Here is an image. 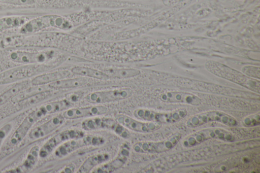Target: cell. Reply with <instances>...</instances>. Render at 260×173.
Wrapping results in <instances>:
<instances>
[{"label":"cell","instance_id":"4fadbf2b","mask_svg":"<svg viewBox=\"0 0 260 173\" xmlns=\"http://www.w3.org/2000/svg\"><path fill=\"white\" fill-rule=\"evenodd\" d=\"M108 108L104 106H92L85 107L72 108L66 110L62 114L67 119L97 117L107 113Z\"/></svg>","mask_w":260,"mask_h":173},{"label":"cell","instance_id":"44dd1931","mask_svg":"<svg viewBox=\"0 0 260 173\" xmlns=\"http://www.w3.org/2000/svg\"><path fill=\"white\" fill-rule=\"evenodd\" d=\"M109 158L110 155L108 153H100L92 155L84 161L79 168L78 172H88L97 165L107 161Z\"/></svg>","mask_w":260,"mask_h":173},{"label":"cell","instance_id":"d4e9b609","mask_svg":"<svg viewBox=\"0 0 260 173\" xmlns=\"http://www.w3.org/2000/svg\"><path fill=\"white\" fill-rule=\"evenodd\" d=\"M28 86L26 81L17 84L0 95V105L7 102L10 99L14 97L19 92L24 91Z\"/></svg>","mask_w":260,"mask_h":173},{"label":"cell","instance_id":"5bb4252c","mask_svg":"<svg viewBox=\"0 0 260 173\" xmlns=\"http://www.w3.org/2000/svg\"><path fill=\"white\" fill-rule=\"evenodd\" d=\"M35 73V67L25 66L11 69L0 74V85L10 83L30 77Z\"/></svg>","mask_w":260,"mask_h":173},{"label":"cell","instance_id":"5b68a950","mask_svg":"<svg viewBox=\"0 0 260 173\" xmlns=\"http://www.w3.org/2000/svg\"><path fill=\"white\" fill-rule=\"evenodd\" d=\"M181 136L180 133L176 132L164 140L139 142L134 145L133 149L138 153H161L172 149L180 141Z\"/></svg>","mask_w":260,"mask_h":173},{"label":"cell","instance_id":"ffe728a7","mask_svg":"<svg viewBox=\"0 0 260 173\" xmlns=\"http://www.w3.org/2000/svg\"><path fill=\"white\" fill-rule=\"evenodd\" d=\"M13 61L21 63H34L42 61L44 57L42 53L22 51H14L10 55Z\"/></svg>","mask_w":260,"mask_h":173},{"label":"cell","instance_id":"603a6c76","mask_svg":"<svg viewBox=\"0 0 260 173\" xmlns=\"http://www.w3.org/2000/svg\"><path fill=\"white\" fill-rule=\"evenodd\" d=\"M106 73L109 77L118 79H128L134 78L140 74V71L136 68H111L106 71Z\"/></svg>","mask_w":260,"mask_h":173},{"label":"cell","instance_id":"7a4b0ae2","mask_svg":"<svg viewBox=\"0 0 260 173\" xmlns=\"http://www.w3.org/2000/svg\"><path fill=\"white\" fill-rule=\"evenodd\" d=\"M210 140L232 142L235 140V136L233 133L226 129L215 127H208L188 135L182 141V145L185 147H190Z\"/></svg>","mask_w":260,"mask_h":173},{"label":"cell","instance_id":"3957f363","mask_svg":"<svg viewBox=\"0 0 260 173\" xmlns=\"http://www.w3.org/2000/svg\"><path fill=\"white\" fill-rule=\"evenodd\" d=\"M187 114V111L184 108L161 112L149 109H139L134 111V116L145 121L162 123H171L179 121Z\"/></svg>","mask_w":260,"mask_h":173},{"label":"cell","instance_id":"f1b7e54d","mask_svg":"<svg viewBox=\"0 0 260 173\" xmlns=\"http://www.w3.org/2000/svg\"><path fill=\"white\" fill-rule=\"evenodd\" d=\"M243 72L245 75L250 77L259 78V68L253 66H247L243 68Z\"/></svg>","mask_w":260,"mask_h":173},{"label":"cell","instance_id":"7402d4cb","mask_svg":"<svg viewBox=\"0 0 260 173\" xmlns=\"http://www.w3.org/2000/svg\"><path fill=\"white\" fill-rule=\"evenodd\" d=\"M71 72L73 74L82 77L92 78L102 80H106L110 78L104 72L85 66H75L72 68Z\"/></svg>","mask_w":260,"mask_h":173},{"label":"cell","instance_id":"8992f818","mask_svg":"<svg viewBox=\"0 0 260 173\" xmlns=\"http://www.w3.org/2000/svg\"><path fill=\"white\" fill-rule=\"evenodd\" d=\"M83 129L87 130L109 129L123 137H128L129 133L127 129L120 124L115 119L106 117H95L88 119L82 123Z\"/></svg>","mask_w":260,"mask_h":173},{"label":"cell","instance_id":"9c48e42d","mask_svg":"<svg viewBox=\"0 0 260 173\" xmlns=\"http://www.w3.org/2000/svg\"><path fill=\"white\" fill-rule=\"evenodd\" d=\"M65 22L63 18L55 15H46L28 21L21 28L22 33H31L49 27H61Z\"/></svg>","mask_w":260,"mask_h":173},{"label":"cell","instance_id":"52a82bcc","mask_svg":"<svg viewBox=\"0 0 260 173\" xmlns=\"http://www.w3.org/2000/svg\"><path fill=\"white\" fill-rule=\"evenodd\" d=\"M104 143V139L100 136L86 135L77 139L67 141L61 144L56 149L55 155L61 158L78 149L90 146L100 145Z\"/></svg>","mask_w":260,"mask_h":173},{"label":"cell","instance_id":"2e32d148","mask_svg":"<svg viewBox=\"0 0 260 173\" xmlns=\"http://www.w3.org/2000/svg\"><path fill=\"white\" fill-rule=\"evenodd\" d=\"M129 156V151L125 148H122L117 157L112 161L105 163L96 168L93 172L105 173L113 172L122 166L127 160Z\"/></svg>","mask_w":260,"mask_h":173},{"label":"cell","instance_id":"7c38bea8","mask_svg":"<svg viewBox=\"0 0 260 173\" xmlns=\"http://www.w3.org/2000/svg\"><path fill=\"white\" fill-rule=\"evenodd\" d=\"M159 99L164 102L183 103L192 106H199L201 104L202 100L199 97L191 93L169 91L160 94Z\"/></svg>","mask_w":260,"mask_h":173},{"label":"cell","instance_id":"83f0119b","mask_svg":"<svg viewBox=\"0 0 260 173\" xmlns=\"http://www.w3.org/2000/svg\"><path fill=\"white\" fill-rule=\"evenodd\" d=\"M35 2L36 0H0V3L17 6L32 5Z\"/></svg>","mask_w":260,"mask_h":173},{"label":"cell","instance_id":"e0dca14e","mask_svg":"<svg viewBox=\"0 0 260 173\" xmlns=\"http://www.w3.org/2000/svg\"><path fill=\"white\" fill-rule=\"evenodd\" d=\"M42 117L40 111L37 109L31 113L22 122L12 137V143H17L21 141L31 125Z\"/></svg>","mask_w":260,"mask_h":173},{"label":"cell","instance_id":"cb8c5ba5","mask_svg":"<svg viewBox=\"0 0 260 173\" xmlns=\"http://www.w3.org/2000/svg\"><path fill=\"white\" fill-rule=\"evenodd\" d=\"M70 105V102L67 100L56 101L49 102L42 106L39 109L43 116L56 113L67 109Z\"/></svg>","mask_w":260,"mask_h":173},{"label":"cell","instance_id":"ba28073f","mask_svg":"<svg viewBox=\"0 0 260 173\" xmlns=\"http://www.w3.org/2000/svg\"><path fill=\"white\" fill-rule=\"evenodd\" d=\"M132 94V90L126 88L94 92L88 94L85 98L90 103L100 104L121 100Z\"/></svg>","mask_w":260,"mask_h":173},{"label":"cell","instance_id":"ac0fdd59","mask_svg":"<svg viewBox=\"0 0 260 173\" xmlns=\"http://www.w3.org/2000/svg\"><path fill=\"white\" fill-rule=\"evenodd\" d=\"M70 75L71 72L68 70L56 71L35 77L32 80L31 83L34 86H42L63 79Z\"/></svg>","mask_w":260,"mask_h":173},{"label":"cell","instance_id":"30bf717a","mask_svg":"<svg viewBox=\"0 0 260 173\" xmlns=\"http://www.w3.org/2000/svg\"><path fill=\"white\" fill-rule=\"evenodd\" d=\"M115 119L127 129L140 133H149L160 128L161 124L156 122L140 121L124 114H117Z\"/></svg>","mask_w":260,"mask_h":173},{"label":"cell","instance_id":"6da1fadb","mask_svg":"<svg viewBox=\"0 0 260 173\" xmlns=\"http://www.w3.org/2000/svg\"><path fill=\"white\" fill-rule=\"evenodd\" d=\"M207 69L212 74L243 86L251 90L259 92V82L217 62L206 63Z\"/></svg>","mask_w":260,"mask_h":173},{"label":"cell","instance_id":"f546056e","mask_svg":"<svg viewBox=\"0 0 260 173\" xmlns=\"http://www.w3.org/2000/svg\"><path fill=\"white\" fill-rule=\"evenodd\" d=\"M74 169V166H67L64 169V171H62V172H72L73 171Z\"/></svg>","mask_w":260,"mask_h":173},{"label":"cell","instance_id":"d6986e66","mask_svg":"<svg viewBox=\"0 0 260 173\" xmlns=\"http://www.w3.org/2000/svg\"><path fill=\"white\" fill-rule=\"evenodd\" d=\"M90 82L89 79L82 77L60 80L49 84L48 86L54 89H69L86 86Z\"/></svg>","mask_w":260,"mask_h":173},{"label":"cell","instance_id":"8fae6325","mask_svg":"<svg viewBox=\"0 0 260 173\" xmlns=\"http://www.w3.org/2000/svg\"><path fill=\"white\" fill-rule=\"evenodd\" d=\"M84 135L83 131L75 129H68L60 132L51 138L42 148L40 155L42 158L46 157L57 146L72 139Z\"/></svg>","mask_w":260,"mask_h":173},{"label":"cell","instance_id":"277c9868","mask_svg":"<svg viewBox=\"0 0 260 173\" xmlns=\"http://www.w3.org/2000/svg\"><path fill=\"white\" fill-rule=\"evenodd\" d=\"M210 122H218L229 126L238 124L234 117L219 111H209L197 114L189 118L186 124L189 127H196Z\"/></svg>","mask_w":260,"mask_h":173},{"label":"cell","instance_id":"484cf974","mask_svg":"<svg viewBox=\"0 0 260 173\" xmlns=\"http://www.w3.org/2000/svg\"><path fill=\"white\" fill-rule=\"evenodd\" d=\"M26 18L23 17L11 16L0 19V33L3 31L23 24Z\"/></svg>","mask_w":260,"mask_h":173},{"label":"cell","instance_id":"9a60e30c","mask_svg":"<svg viewBox=\"0 0 260 173\" xmlns=\"http://www.w3.org/2000/svg\"><path fill=\"white\" fill-rule=\"evenodd\" d=\"M64 119L61 115L52 118L32 130L29 134V137L31 139H39L50 134L63 124Z\"/></svg>","mask_w":260,"mask_h":173},{"label":"cell","instance_id":"4316f807","mask_svg":"<svg viewBox=\"0 0 260 173\" xmlns=\"http://www.w3.org/2000/svg\"><path fill=\"white\" fill-rule=\"evenodd\" d=\"M259 119V114H255L245 117L243 123L246 126H256L258 125L260 123Z\"/></svg>","mask_w":260,"mask_h":173}]
</instances>
